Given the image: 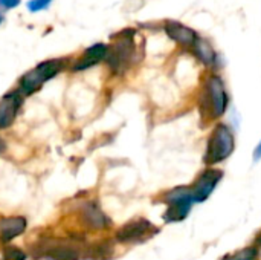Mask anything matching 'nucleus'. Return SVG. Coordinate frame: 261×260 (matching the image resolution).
<instances>
[{"label":"nucleus","mask_w":261,"mask_h":260,"mask_svg":"<svg viewBox=\"0 0 261 260\" xmlns=\"http://www.w3.org/2000/svg\"><path fill=\"white\" fill-rule=\"evenodd\" d=\"M164 201L168 204L164 219L167 222H180L190 215L194 204V196L190 187H176L165 193Z\"/></svg>","instance_id":"obj_3"},{"label":"nucleus","mask_w":261,"mask_h":260,"mask_svg":"<svg viewBox=\"0 0 261 260\" xmlns=\"http://www.w3.org/2000/svg\"><path fill=\"white\" fill-rule=\"evenodd\" d=\"M50 2H52V0H31V2L28 3V8H29V11H32V12L41 11V9L47 8V5H49Z\"/></svg>","instance_id":"obj_18"},{"label":"nucleus","mask_w":261,"mask_h":260,"mask_svg":"<svg viewBox=\"0 0 261 260\" xmlns=\"http://www.w3.org/2000/svg\"><path fill=\"white\" fill-rule=\"evenodd\" d=\"M46 257L49 260H80L81 253L75 245L61 244L49 247L46 251Z\"/></svg>","instance_id":"obj_13"},{"label":"nucleus","mask_w":261,"mask_h":260,"mask_svg":"<svg viewBox=\"0 0 261 260\" xmlns=\"http://www.w3.org/2000/svg\"><path fill=\"white\" fill-rule=\"evenodd\" d=\"M202 104L203 109L211 112V116L217 118L226 112L228 107V92L222 77L210 75L205 80V87L202 93Z\"/></svg>","instance_id":"obj_2"},{"label":"nucleus","mask_w":261,"mask_h":260,"mask_svg":"<svg viewBox=\"0 0 261 260\" xmlns=\"http://www.w3.org/2000/svg\"><path fill=\"white\" fill-rule=\"evenodd\" d=\"M61 67H63L61 60H49V61L40 63L37 67H34L32 70H29L26 75L21 77V80H20V92L24 93V95L34 93L43 83L54 78L61 70Z\"/></svg>","instance_id":"obj_4"},{"label":"nucleus","mask_w":261,"mask_h":260,"mask_svg":"<svg viewBox=\"0 0 261 260\" xmlns=\"http://www.w3.org/2000/svg\"><path fill=\"white\" fill-rule=\"evenodd\" d=\"M113 251H115V248L110 241H101L89 248L87 256L93 260H109L112 259Z\"/></svg>","instance_id":"obj_15"},{"label":"nucleus","mask_w":261,"mask_h":260,"mask_svg":"<svg viewBox=\"0 0 261 260\" xmlns=\"http://www.w3.org/2000/svg\"><path fill=\"white\" fill-rule=\"evenodd\" d=\"M20 106L21 95L18 92H9L0 100V129H8L12 126Z\"/></svg>","instance_id":"obj_9"},{"label":"nucleus","mask_w":261,"mask_h":260,"mask_svg":"<svg viewBox=\"0 0 261 260\" xmlns=\"http://www.w3.org/2000/svg\"><path fill=\"white\" fill-rule=\"evenodd\" d=\"M222 172L219 170H206L203 172L194 182V185L191 187L193 196H194V202H203L210 198V195L216 190L217 184L222 179Z\"/></svg>","instance_id":"obj_6"},{"label":"nucleus","mask_w":261,"mask_h":260,"mask_svg":"<svg viewBox=\"0 0 261 260\" xmlns=\"http://www.w3.org/2000/svg\"><path fill=\"white\" fill-rule=\"evenodd\" d=\"M257 245H260L261 247V233H260V236L257 238Z\"/></svg>","instance_id":"obj_22"},{"label":"nucleus","mask_w":261,"mask_h":260,"mask_svg":"<svg viewBox=\"0 0 261 260\" xmlns=\"http://www.w3.org/2000/svg\"><path fill=\"white\" fill-rule=\"evenodd\" d=\"M3 260H26V253L14 245H6L3 248Z\"/></svg>","instance_id":"obj_16"},{"label":"nucleus","mask_w":261,"mask_h":260,"mask_svg":"<svg viewBox=\"0 0 261 260\" xmlns=\"http://www.w3.org/2000/svg\"><path fill=\"white\" fill-rule=\"evenodd\" d=\"M194 48V54L199 57V60L206 64V66H211L216 63L217 60V55H216V51L213 49V46L205 40V38H197L196 43L193 44Z\"/></svg>","instance_id":"obj_14"},{"label":"nucleus","mask_w":261,"mask_h":260,"mask_svg":"<svg viewBox=\"0 0 261 260\" xmlns=\"http://www.w3.org/2000/svg\"><path fill=\"white\" fill-rule=\"evenodd\" d=\"M260 159H261V141H260V144L257 146L255 152H254V161L257 162V161H260Z\"/></svg>","instance_id":"obj_20"},{"label":"nucleus","mask_w":261,"mask_h":260,"mask_svg":"<svg viewBox=\"0 0 261 260\" xmlns=\"http://www.w3.org/2000/svg\"><path fill=\"white\" fill-rule=\"evenodd\" d=\"M28 227V222L23 216H8L0 218V241L3 244L11 242L18 238Z\"/></svg>","instance_id":"obj_10"},{"label":"nucleus","mask_w":261,"mask_h":260,"mask_svg":"<svg viewBox=\"0 0 261 260\" xmlns=\"http://www.w3.org/2000/svg\"><path fill=\"white\" fill-rule=\"evenodd\" d=\"M3 150H5V143H3V139L0 138V153H2Z\"/></svg>","instance_id":"obj_21"},{"label":"nucleus","mask_w":261,"mask_h":260,"mask_svg":"<svg viewBox=\"0 0 261 260\" xmlns=\"http://www.w3.org/2000/svg\"><path fill=\"white\" fill-rule=\"evenodd\" d=\"M0 23H2V15H0Z\"/></svg>","instance_id":"obj_23"},{"label":"nucleus","mask_w":261,"mask_h":260,"mask_svg":"<svg viewBox=\"0 0 261 260\" xmlns=\"http://www.w3.org/2000/svg\"><path fill=\"white\" fill-rule=\"evenodd\" d=\"M18 3H20V0H0V6H2V8H6V9L15 8Z\"/></svg>","instance_id":"obj_19"},{"label":"nucleus","mask_w":261,"mask_h":260,"mask_svg":"<svg viewBox=\"0 0 261 260\" xmlns=\"http://www.w3.org/2000/svg\"><path fill=\"white\" fill-rule=\"evenodd\" d=\"M81 221L86 227L92 230H104L112 225L109 218L104 215V211L99 208V205L93 201L87 202L81 208Z\"/></svg>","instance_id":"obj_8"},{"label":"nucleus","mask_w":261,"mask_h":260,"mask_svg":"<svg viewBox=\"0 0 261 260\" xmlns=\"http://www.w3.org/2000/svg\"><path fill=\"white\" fill-rule=\"evenodd\" d=\"M234 133L226 124H217L213 130L211 138L208 141L205 162L206 164H217L225 161L234 152Z\"/></svg>","instance_id":"obj_1"},{"label":"nucleus","mask_w":261,"mask_h":260,"mask_svg":"<svg viewBox=\"0 0 261 260\" xmlns=\"http://www.w3.org/2000/svg\"><path fill=\"white\" fill-rule=\"evenodd\" d=\"M257 253L258 251H257L255 247H248V248H245V250H242V251H239V253H236L232 256L225 257V260H255Z\"/></svg>","instance_id":"obj_17"},{"label":"nucleus","mask_w":261,"mask_h":260,"mask_svg":"<svg viewBox=\"0 0 261 260\" xmlns=\"http://www.w3.org/2000/svg\"><path fill=\"white\" fill-rule=\"evenodd\" d=\"M107 57V46L102 44V43H98V44H93L90 46L84 55L75 63L73 66V70H84V69H89L92 66H95L96 63H99L101 60H104Z\"/></svg>","instance_id":"obj_12"},{"label":"nucleus","mask_w":261,"mask_h":260,"mask_svg":"<svg viewBox=\"0 0 261 260\" xmlns=\"http://www.w3.org/2000/svg\"><path fill=\"white\" fill-rule=\"evenodd\" d=\"M135 54L133 34H121V40L107 49V63L115 74H122L128 67Z\"/></svg>","instance_id":"obj_5"},{"label":"nucleus","mask_w":261,"mask_h":260,"mask_svg":"<svg viewBox=\"0 0 261 260\" xmlns=\"http://www.w3.org/2000/svg\"><path fill=\"white\" fill-rule=\"evenodd\" d=\"M165 31L174 41H177L182 46H193L196 43V40L199 38L194 29H191L182 23L173 21V20H168L165 23Z\"/></svg>","instance_id":"obj_11"},{"label":"nucleus","mask_w":261,"mask_h":260,"mask_svg":"<svg viewBox=\"0 0 261 260\" xmlns=\"http://www.w3.org/2000/svg\"><path fill=\"white\" fill-rule=\"evenodd\" d=\"M153 230H154V227L151 225L150 221L136 219V221H130L125 225H122L116 231V239L122 244H130V242H136V241L145 238Z\"/></svg>","instance_id":"obj_7"}]
</instances>
